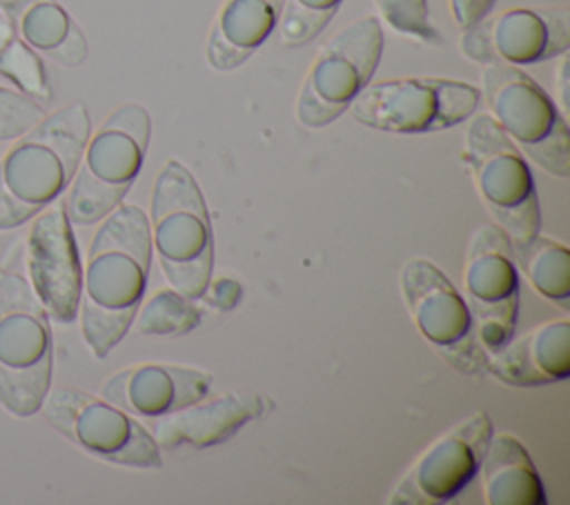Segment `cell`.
<instances>
[{
  "label": "cell",
  "instance_id": "cell-1",
  "mask_svg": "<svg viewBox=\"0 0 570 505\" xmlns=\"http://www.w3.org/2000/svg\"><path fill=\"white\" fill-rule=\"evenodd\" d=\"M151 263L149 220L136 205L107 214L87 251L80 285V331L96 358L127 334L147 289Z\"/></svg>",
  "mask_w": 570,
  "mask_h": 505
},
{
  "label": "cell",
  "instance_id": "cell-2",
  "mask_svg": "<svg viewBox=\"0 0 570 505\" xmlns=\"http://www.w3.org/2000/svg\"><path fill=\"white\" fill-rule=\"evenodd\" d=\"M91 133L85 102L47 113L0 160V231L27 225L67 191Z\"/></svg>",
  "mask_w": 570,
  "mask_h": 505
},
{
  "label": "cell",
  "instance_id": "cell-3",
  "mask_svg": "<svg viewBox=\"0 0 570 505\" xmlns=\"http://www.w3.org/2000/svg\"><path fill=\"white\" fill-rule=\"evenodd\" d=\"M149 236L167 283L191 300L203 298L214 260L209 211L196 178L174 158L154 182Z\"/></svg>",
  "mask_w": 570,
  "mask_h": 505
},
{
  "label": "cell",
  "instance_id": "cell-4",
  "mask_svg": "<svg viewBox=\"0 0 570 505\" xmlns=\"http://www.w3.org/2000/svg\"><path fill=\"white\" fill-rule=\"evenodd\" d=\"M149 136L151 118L138 102L116 107L89 133L62 202L71 225H96L122 202L142 167Z\"/></svg>",
  "mask_w": 570,
  "mask_h": 505
},
{
  "label": "cell",
  "instance_id": "cell-5",
  "mask_svg": "<svg viewBox=\"0 0 570 505\" xmlns=\"http://www.w3.org/2000/svg\"><path fill=\"white\" fill-rule=\"evenodd\" d=\"M53 372L51 320L27 278L0 274V405L20 418L38 414Z\"/></svg>",
  "mask_w": 570,
  "mask_h": 505
},
{
  "label": "cell",
  "instance_id": "cell-6",
  "mask_svg": "<svg viewBox=\"0 0 570 505\" xmlns=\"http://www.w3.org/2000/svg\"><path fill=\"white\" fill-rule=\"evenodd\" d=\"M463 162L483 207L510 242H523L539 234L541 214L530 165L490 113L470 120Z\"/></svg>",
  "mask_w": 570,
  "mask_h": 505
},
{
  "label": "cell",
  "instance_id": "cell-7",
  "mask_svg": "<svg viewBox=\"0 0 570 505\" xmlns=\"http://www.w3.org/2000/svg\"><path fill=\"white\" fill-rule=\"evenodd\" d=\"M490 116L534 165L552 176L570 174V131L546 89L525 71L490 62L481 76Z\"/></svg>",
  "mask_w": 570,
  "mask_h": 505
},
{
  "label": "cell",
  "instance_id": "cell-8",
  "mask_svg": "<svg viewBox=\"0 0 570 505\" xmlns=\"http://www.w3.org/2000/svg\"><path fill=\"white\" fill-rule=\"evenodd\" d=\"M40 416L85 454L122 467L163 465L156 438L125 409L78 387H49Z\"/></svg>",
  "mask_w": 570,
  "mask_h": 505
},
{
  "label": "cell",
  "instance_id": "cell-9",
  "mask_svg": "<svg viewBox=\"0 0 570 505\" xmlns=\"http://www.w3.org/2000/svg\"><path fill=\"white\" fill-rule=\"evenodd\" d=\"M481 91L452 78H394L367 85L350 105L356 122L390 133H430L468 120Z\"/></svg>",
  "mask_w": 570,
  "mask_h": 505
},
{
  "label": "cell",
  "instance_id": "cell-10",
  "mask_svg": "<svg viewBox=\"0 0 570 505\" xmlns=\"http://www.w3.org/2000/svg\"><path fill=\"white\" fill-rule=\"evenodd\" d=\"M383 53V29L365 16L332 36L309 65L296 98V118L309 129L334 122L370 85Z\"/></svg>",
  "mask_w": 570,
  "mask_h": 505
},
{
  "label": "cell",
  "instance_id": "cell-11",
  "mask_svg": "<svg viewBox=\"0 0 570 505\" xmlns=\"http://www.w3.org/2000/svg\"><path fill=\"white\" fill-rule=\"evenodd\" d=\"M401 294L423 340L456 372H485L481 347L465 298L428 258H412L401 269Z\"/></svg>",
  "mask_w": 570,
  "mask_h": 505
},
{
  "label": "cell",
  "instance_id": "cell-12",
  "mask_svg": "<svg viewBox=\"0 0 570 505\" xmlns=\"http://www.w3.org/2000/svg\"><path fill=\"white\" fill-rule=\"evenodd\" d=\"M463 287L476 338L490 354L514 336L519 309V267L510 238L497 225H481L472 234Z\"/></svg>",
  "mask_w": 570,
  "mask_h": 505
},
{
  "label": "cell",
  "instance_id": "cell-13",
  "mask_svg": "<svg viewBox=\"0 0 570 505\" xmlns=\"http://www.w3.org/2000/svg\"><path fill=\"white\" fill-rule=\"evenodd\" d=\"M459 47L465 58L490 65H534L570 47V13L550 7H510L463 29Z\"/></svg>",
  "mask_w": 570,
  "mask_h": 505
},
{
  "label": "cell",
  "instance_id": "cell-14",
  "mask_svg": "<svg viewBox=\"0 0 570 505\" xmlns=\"http://www.w3.org/2000/svg\"><path fill=\"white\" fill-rule=\"evenodd\" d=\"M490 436L492 420L485 412H474L452 425L401 476L387 503L439 505L454 498L479 474Z\"/></svg>",
  "mask_w": 570,
  "mask_h": 505
},
{
  "label": "cell",
  "instance_id": "cell-15",
  "mask_svg": "<svg viewBox=\"0 0 570 505\" xmlns=\"http://www.w3.org/2000/svg\"><path fill=\"white\" fill-rule=\"evenodd\" d=\"M27 271L29 285L49 320L69 325L78 318L82 265L73 225L62 205H49L29 220Z\"/></svg>",
  "mask_w": 570,
  "mask_h": 505
},
{
  "label": "cell",
  "instance_id": "cell-16",
  "mask_svg": "<svg viewBox=\"0 0 570 505\" xmlns=\"http://www.w3.org/2000/svg\"><path fill=\"white\" fill-rule=\"evenodd\" d=\"M212 389V378L194 367L142 363L111 374L100 396L131 416L158 418L203 400Z\"/></svg>",
  "mask_w": 570,
  "mask_h": 505
},
{
  "label": "cell",
  "instance_id": "cell-17",
  "mask_svg": "<svg viewBox=\"0 0 570 505\" xmlns=\"http://www.w3.org/2000/svg\"><path fill=\"white\" fill-rule=\"evenodd\" d=\"M485 372L512 387H539L570 374V323L557 318L485 354Z\"/></svg>",
  "mask_w": 570,
  "mask_h": 505
},
{
  "label": "cell",
  "instance_id": "cell-18",
  "mask_svg": "<svg viewBox=\"0 0 570 505\" xmlns=\"http://www.w3.org/2000/svg\"><path fill=\"white\" fill-rule=\"evenodd\" d=\"M267 407V400L258 394H223L205 405L198 400L158 416L154 438L158 447L167 449H205L229 440L245 423L263 416Z\"/></svg>",
  "mask_w": 570,
  "mask_h": 505
},
{
  "label": "cell",
  "instance_id": "cell-19",
  "mask_svg": "<svg viewBox=\"0 0 570 505\" xmlns=\"http://www.w3.org/2000/svg\"><path fill=\"white\" fill-rule=\"evenodd\" d=\"M283 0H223L205 47L207 65L234 71L276 31Z\"/></svg>",
  "mask_w": 570,
  "mask_h": 505
},
{
  "label": "cell",
  "instance_id": "cell-20",
  "mask_svg": "<svg viewBox=\"0 0 570 505\" xmlns=\"http://www.w3.org/2000/svg\"><path fill=\"white\" fill-rule=\"evenodd\" d=\"M0 9L40 58L65 67L85 62L87 38L58 0H0Z\"/></svg>",
  "mask_w": 570,
  "mask_h": 505
},
{
  "label": "cell",
  "instance_id": "cell-21",
  "mask_svg": "<svg viewBox=\"0 0 570 505\" xmlns=\"http://www.w3.org/2000/svg\"><path fill=\"white\" fill-rule=\"evenodd\" d=\"M483 498L490 505H546L541 476L525 447L510 434L490 436L481 461Z\"/></svg>",
  "mask_w": 570,
  "mask_h": 505
},
{
  "label": "cell",
  "instance_id": "cell-22",
  "mask_svg": "<svg viewBox=\"0 0 570 505\" xmlns=\"http://www.w3.org/2000/svg\"><path fill=\"white\" fill-rule=\"evenodd\" d=\"M517 267L530 285L550 303L568 309L570 305V251L563 242L548 236H532L523 242H510Z\"/></svg>",
  "mask_w": 570,
  "mask_h": 505
},
{
  "label": "cell",
  "instance_id": "cell-23",
  "mask_svg": "<svg viewBox=\"0 0 570 505\" xmlns=\"http://www.w3.org/2000/svg\"><path fill=\"white\" fill-rule=\"evenodd\" d=\"M0 76L20 93L45 105L51 100V85L42 58L18 36L0 9Z\"/></svg>",
  "mask_w": 570,
  "mask_h": 505
},
{
  "label": "cell",
  "instance_id": "cell-24",
  "mask_svg": "<svg viewBox=\"0 0 570 505\" xmlns=\"http://www.w3.org/2000/svg\"><path fill=\"white\" fill-rule=\"evenodd\" d=\"M131 325L145 336H185L200 325V309L191 298L183 296L174 287L158 289L142 307L136 309Z\"/></svg>",
  "mask_w": 570,
  "mask_h": 505
},
{
  "label": "cell",
  "instance_id": "cell-25",
  "mask_svg": "<svg viewBox=\"0 0 570 505\" xmlns=\"http://www.w3.org/2000/svg\"><path fill=\"white\" fill-rule=\"evenodd\" d=\"M343 0H283L278 16V40L285 47H301L314 40Z\"/></svg>",
  "mask_w": 570,
  "mask_h": 505
},
{
  "label": "cell",
  "instance_id": "cell-26",
  "mask_svg": "<svg viewBox=\"0 0 570 505\" xmlns=\"http://www.w3.org/2000/svg\"><path fill=\"white\" fill-rule=\"evenodd\" d=\"M374 7L385 24L399 36L423 44H436L441 40L430 22L428 0H374Z\"/></svg>",
  "mask_w": 570,
  "mask_h": 505
},
{
  "label": "cell",
  "instance_id": "cell-27",
  "mask_svg": "<svg viewBox=\"0 0 570 505\" xmlns=\"http://www.w3.org/2000/svg\"><path fill=\"white\" fill-rule=\"evenodd\" d=\"M45 107L18 89L0 87V142L16 140L45 118Z\"/></svg>",
  "mask_w": 570,
  "mask_h": 505
},
{
  "label": "cell",
  "instance_id": "cell-28",
  "mask_svg": "<svg viewBox=\"0 0 570 505\" xmlns=\"http://www.w3.org/2000/svg\"><path fill=\"white\" fill-rule=\"evenodd\" d=\"M492 4H494V0H450L454 22L461 29H465V27L479 22L483 16H488Z\"/></svg>",
  "mask_w": 570,
  "mask_h": 505
},
{
  "label": "cell",
  "instance_id": "cell-29",
  "mask_svg": "<svg viewBox=\"0 0 570 505\" xmlns=\"http://www.w3.org/2000/svg\"><path fill=\"white\" fill-rule=\"evenodd\" d=\"M240 296V285L232 278H218L214 283V294H212V305L220 307V309H229L238 303Z\"/></svg>",
  "mask_w": 570,
  "mask_h": 505
},
{
  "label": "cell",
  "instance_id": "cell-30",
  "mask_svg": "<svg viewBox=\"0 0 570 505\" xmlns=\"http://www.w3.org/2000/svg\"><path fill=\"white\" fill-rule=\"evenodd\" d=\"M566 69H568V62L563 60L561 67H559V91H561V102L566 105Z\"/></svg>",
  "mask_w": 570,
  "mask_h": 505
}]
</instances>
